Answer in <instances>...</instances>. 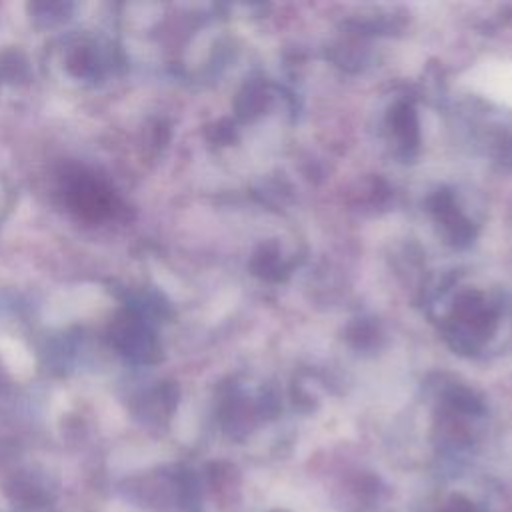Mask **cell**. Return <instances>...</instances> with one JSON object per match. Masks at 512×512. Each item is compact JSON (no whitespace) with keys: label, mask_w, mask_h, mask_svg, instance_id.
<instances>
[{"label":"cell","mask_w":512,"mask_h":512,"mask_svg":"<svg viewBox=\"0 0 512 512\" xmlns=\"http://www.w3.org/2000/svg\"><path fill=\"white\" fill-rule=\"evenodd\" d=\"M446 512H476V510H474V506H472L468 500L456 496V498L450 502V506H448Z\"/></svg>","instance_id":"cell-4"},{"label":"cell","mask_w":512,"mask_h":512,"mask_svg":"<svg viewBox=\"0 0 512 512\" xmlns=\"http://www.w3.org/2000/svg\"><path fill=\"white\" fill-rule=\"evenodd\" d=\"M112 338H114L116 346L130 358H134V360L146 358L148 342H146L144 328L140 324H136V316H126V318L118 320L112 328Z\"/></svg>","instance_id":"cell-2"},{"label":"cell","mask_w":512,"mask_h":512,"mask_svg":"<svg viewBox=\"0 0 512 512\" xmlns=\"http://www.w3.org/2000/svg\"><path fill=\"white\" fill-rule=\"evenodd\" d=\"M68 68L80 78H96L106 68L104 52L92 42H80L70 54Z\"/></svg>","instance_id":"cell-3"},{"label":"cell","mask_w":512,"mask_h":512,"mask_svg":"<svg viewBox=\"0 0 512 512\" xmlns=\"http://www.w3.org/2000/svg\"><path fill=\"white\" fill-rule=\"evenodd\" d=\"M66 198L68 204L86 218H102L116 208L112 190L88 172H74L66 178Z\"/></svg>","instance_id":"cell-1"}]
</instances>
